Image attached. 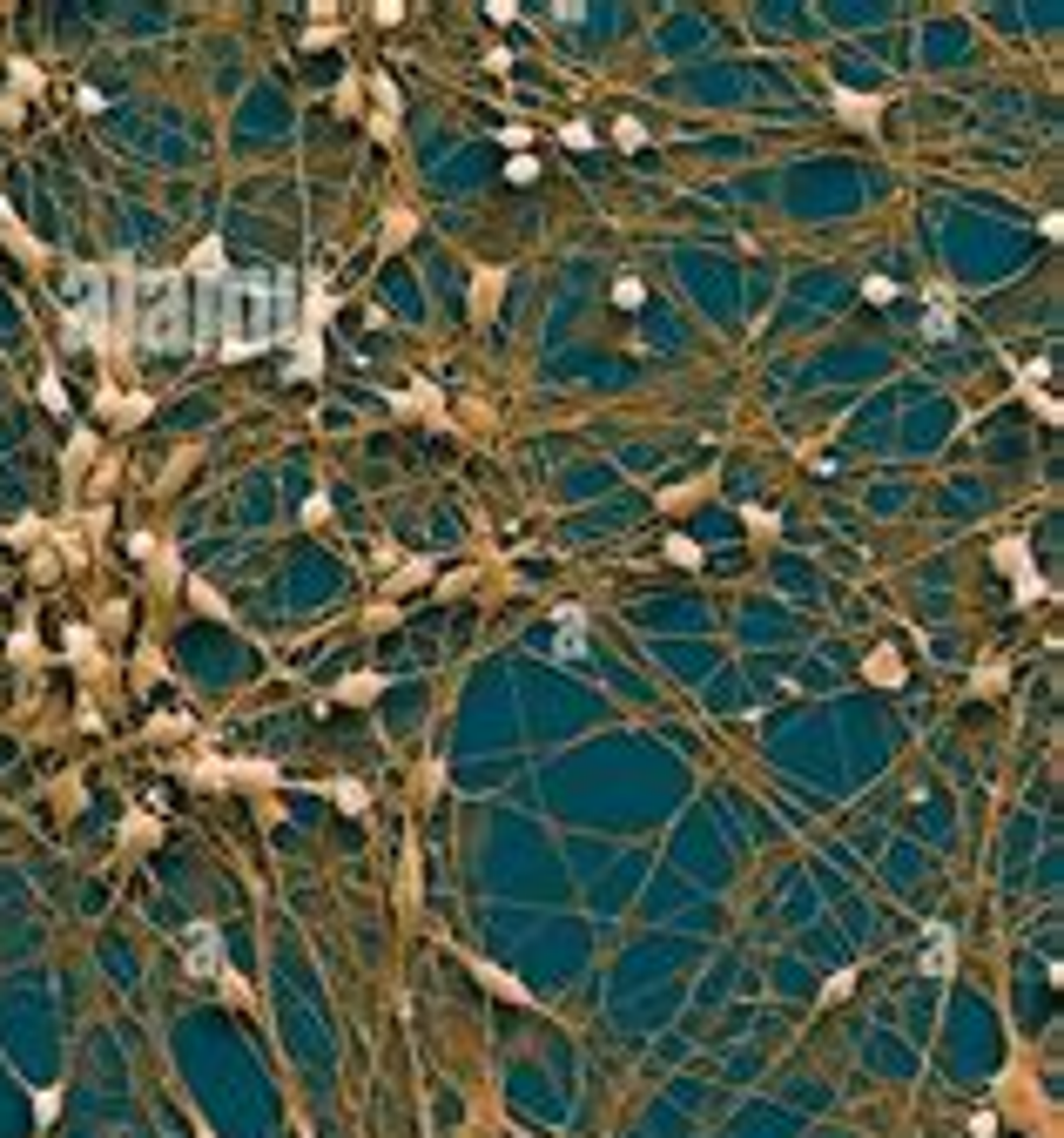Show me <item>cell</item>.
Masks as SVG:
<instances>
[{
	"label": "cell",
	"mask_w": 1064,
	"mask_h": 1138,
	"mask_svg": "<svg viewBox=\"0 0 1064 1138\" xmlns=\"http://www.w3.org/2000/svg\"><path fill=\"white\" fill-rule=\"evenodd\" d=\"M202 290L190 297L195 310V350L202 357H250L264 343L297 338V304L283 269H250V276H195Z\"/></svg>",
	"instance_id": "6da1fadb"
},
{
	"label": "cell",
	"mask_w": 1064,
	"mask_h": 1138,
	"mask_svg": "<svg viewBox=\"0 0 1064 1138\" xmlns=\"http://www.w3.org/2000/svg\"><path fill=\"white\" fill-rule=\"evenodd\" d=\"M128 343H142L155 357H176L195 350V310H190V276L183 269H142L128 276Z\"/></svg>",
	"instance_id": "7a4b0ae2"
},
{
	"label": "cell",
	"mask_w": 1064,
	"mask_h": 1138,
	"mask_svg": "<svg viewBox=\"0 0 1064 1138\" xmlns=\"http://www.w3.org/2000/svg\"><path fill=\"white\" fill-rule=\"evenodd\" d=\"M950 963H956L950 923H930V930H923V977H950Z\"/></svg>",
	"instance_id": "3957f363"
},
{
	"label": "cell",
	"mask_w": 1064,
	"mask_h": 1138,
	"mask_svg": "<svg viewBox=\"0 0 1064 1138\" xmlns=\"http://www.w3.org/2000/svg\"><path fill=\"white\" fill-rule=\"evenodd\" d=\"M183 944H190V970L216 977V984L229 977V970H223V956H216V930H209V923H190V937H183Z\"/></svg>",
	"instance_id": "277c9868"
},
{
	"label": "cell",
	"mask_w": 1064,
	"mask_h": 1138,
	"mask_svg": "<svg viewBox=\"0 0 1064 1138\" xmlns=\"http://www.w3.org/2000/svg\"><path fill=\"white\" fill-rule=\"evenodd\" d=\"M923 304H930V338H950V324H956V304H950V290H930Z\"/></svg>",
	"instance_id": "5b68a950"
},
{
	"label": "cell",
	"mask_w": 1064,
	"mask_h": 1138,
	"mask_svg": "<svg viewBox=\"0 0 1064 1138\" xmlns=\"http://www.w3.org/2000/svg\"><path fill=\"white\" fill-rule=\"evenodd\" d=\"M836 109H842V121H863V128H870L882 102H875V95H870V102H863V95H836Z\"/></svg>",
	"instance_id": "8992f818"
},
{
	"label": "cell",
	"mask_w": 1064,
	"mask_h": 1138,
	"mask_svg": "<svg viewBox=\"0 0 1064 1138\" xmlns=\"http://www.w3.org/2000/svg\"><path fill=\"white\" fill-rule=\"evenodd\" d=\"M0 229L14 236V250H21V257H40V250H35V236H28V229L14 223V216H7V202H0Z\"/></svg>",
	"instance_id": "52a82bcc"
},
{
	"label": "cell",
	"mask_w": 1064,
	"mask_h": 1138,
	"mask_svg": "<svg viewBox=\"0 0 1064 1138\" xmlns=\"http://www.w3.org/2000/svg\"><path fill=\"white\" fill-rule=\"evenodd\" d=\"M371 694H378V681H371V674H357V681L338 687V701H371Z\"/></svg>",
	"instance_id": "ba28073f"
},
{
	"label": "cell",
	"mask_w": 1064,
	"mask_h": 1138,
	"mask_svg": "<svg viewBox=\"0 0 1064 1138\" xmlns=\"http://www.w3.org/2000/svg\"><path fill=\"white\" fill-rule=\"evenodd\" d=\"M498 290H505V269H479V304H493Z\"/></svg>",
	"instance_id": "9c48e42d"
},
{
	"label": "cell",
	"mask_w": 1064,
	"mask_h": 1138,
	"mask_svg": "<svg viewBox=\"0 0 1064 1138\" xmlns=\"http://www.w3.org/2000/svg\"><path fill=\"white\" fill-rule=\"evenodd\" d=\"M870 674H875L882 687H896V674H903V667H896V653H875V660H870Z\"/></svg>",
	"instance_id": "30bf717a"
},
{
	"label": "cell",
	"mask_w": 1064,
	"mask_h": 1138,
	"mask_svg": "<svg viewBox=\"0 0 1064 1138\" xmlns=\"http://www.w3.org/2000/svg\"><path fill=\"white\" fill-rule=\"evenodd\" d=\"M613 135H620V149H646V128H641V121H620Z\"/></svg>",
	"instance_id": "8fae6325"
},
{
	"label": "cell",
	"mask_w": 1064,
	"mask_h": 1138,
	"mask_svg": "<svg viewBox=\"0 0 1064 1138\" xmlns=\"http://www.w3.org/2000/svg\"><path fill=\"white\" fill-rule=\"evenodd\" d=\"M338 808H350V815H357V808H364V789H357V782H338Z\"/></svg>",
	"instance_id": "7c38bea8"
}]
</instances>
